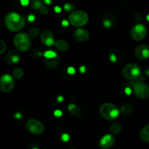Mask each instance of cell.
<instances>
[{
  "label": "cell",
  "mask_w": 149,
  "mask_h": 149,
  "mask_svg": "<svg viewBox=\"0 0 149 149\" xmlns=\"http://www.w3.org/2000/svg\"><path fill=\"white\" fill-rule=\"evenodd\" d=\"M63 113L61 110H56L54 112V116H56V117H61L62 116Z\"/></svg>",
  "instance_id": "30"
},
{
  "label": "cell",
  "mask_w": 149,
  "mask_h": 149,
  "mask_svg": "<svg viewBox=\"0 0 149 149\" xmlns=\"http://www.w3.org/2000/svg\"><path fill=\"white\" fill-rule=\"evenodd\" d=\"M60 63V58L59 56L54 57V58H45V63L46 65V66L47 68H49V69H54L56 67H58V65H59Z\"/></svg>",
  "instance_id": "16"
},
{
  "label": "cell",
  "mask_w": 149,
  "mask_h": 149,
  "mask_svg": "<svg viewBox=\"0 0 149 149\" xmlns=\"http://www.w3.org/2000/svg\"><path fill=\"white\" fill-rule=\"evenodd\" d=\"M146 75L148 76V77H149V68H148V69L146 70Z\"/></svg>",
  "instance_id": "41"
},
{
  "label": "cell",
  "mask_w": 149,
  "mask_h": 149,
  "mask_svg": "<svg viewBox=\"0 0 149 149\" xmlns=\"http://www.w3.org/2000/svg\"><path fill=\"white\" fill-rule=\"evenodd\" d=\"M23 74H24L23 70L20 68H15V69L13 71V77H14L15 79H21L22 77H23Z\"/></svg>",
  "instance_id": "22"
},
{
  "label": "cell",
  "mask_w": 149,
  "mask_h": 149,
  "mask_svg": "<svg viewBox=\"0 0 149 149\" xmlns=\"http://www.w3.org/2000/svg\"><path fill=\"white\" fill-rule=\"evenodd\" d=\"M68 73L69 74H71V75H73V74H75V69L73 67H69L68 68Z\"/></svg>",
  "instance_id": "31"
},
{
  "label": "cell",
  "mask_w": 149,
  "mask_h": 149,
  "mask_svg": "<svg viewBox=\"0 0 149 149\" xmlns=\"http://www.w3.org/2000/svg\"><path fill=\"white\" fill-rule=\"evenodd\" d=\"M69 138H70L69 135H68V134H66V133L63 134V135H62V137H61V139H62V141H65V142L68 141V140H69Z\"/></svg>",
  "instance_id": "29"
},
{
  "label": "cell",
  "mask_w": 149,
  "mask_h": 149,
  "mask_svg": "<svg viewBox=\"0 0 149 149\" xmlns=\"http://www.w3.org/2000/svg\"><path fill=\"white\" fill-rule=\"evenodd\" d=\"M40 39L45 46L50 47L55 44V38L52 32L49 30H44L41 33Z\"/></svg>",
  "instance_id": "14"
},
{
  "label": "cell",
  "mask_w": 149,
  "mask_h": 149,
  "mask_svg": "<svg viewBox=\"0 0 149 149\" xmlns=\"http://www.w3.org/2000/svg\"><path fill=\"white\" fill-rule=\"evenodd\" d=\"M142 74L141 68L136 63H129L125 65L122 69V75L125 79L134 81L139 78Z\"/></svg>",
  "instance_id": "5"
},
{
  "label": "cell",
  "mask_w": 149,
  "mask_h": 149,
  "mask_svg": "<svg viewBox=\"0 0 149 149\" xmlns=\"http://www.w3.org/2000/svg\"><path fill=\"white\" fill-rule=\"evenodd\" d=\"M72 36L76 42H84L90 38V33L87 29H77L74 31Z\"/></svg>",
  "instance_id": "13"
},
{
  "label": "cell",
  "mask_w": 149,
  "mask_h": 149,
  "mask_svg": "<svg viewBox=\"0 0 149 149\" xmlns=\"http://www.w3.org/2000/svg\"><path fill=\"white\" fill-rule=\"evenodd\" d=\"M43 6V3H42V0H33L32 1V7L35 10H40L41 7Z\"/></svg>",
  "instance_id": "23"
},
{
  "label": "cell",
  "mask_w": 149,
  "mask_h": 149,
  "mask_svg": "<svg viewBox=\"0 0 149 149\" xmlns=\"http://www.w3.org/2000/svg\"><path fill=\"white\" fill-rule=\"evenodd\" d=\"M147 28L143 24H136L132 27L131 30V37L135 41H141L146 36Z\"/></svg>",
  "instance_id": "9"
},
{
  "label": "cell",
  "mask_w": 149,
  "mask_h": 149,
  "mask_svg": "<svg viewBox=\"0 0 149 149\" xmlns=\"http://www.w3.org/2000/svg\"><path fill=\"white\" fill-rule=\"evenodd\" d=\"M68 24H69V21L66 20H64L62 21V25L64 26H68Z\"/></svg>",
  "instance_id": "35"
},
{
  "label": "cell",
  "mask_w": 149,
  "mask_h": 149,
  "mask_svg": "<svg viewBox=\"0 0 149 149\" xmlns=\"http://www.w3.org/2000/svg\"><path fill=\"white\" fill-rule=\"evenodd\" d=\"M58 54L56 53L55 52L52 50H48L46 51L44 54V58H54V57L58 56Z\"/></svg>",
  "instance_id": "24"
},
{
  "label": "cell",
  "mask_w": 149,
  "mask_h": 149,
  "mask_svg": "<svg viewBox=\"0 0 149 149\" xmlns=\"http://www.w3.org/2000/svg\"><path fill=\"white\" fill-rule=\"evenodd\" d=\"M132 110H133V107L132 105L129 104V103H126L122 106L120 109V112L124 115H129L130 113H132Z\"/></svg>",
  "instance_id": "21"
},
{
  "label": "cell",
  "mask_w": 149,
  "mask_h": 149,
  "mask_svg": "<svg viewBox=\"0 0 149 149\" xmlns=\"http://www.w3.org/2000/svg\"><path fill=\"white\" fill-rule=\"evenodd\" d=\"M134 95L141 100H146L149 97V87L142 81H135L132 85Z\"/></svg>",
  "instance_id": "6"
},
{
  "label": "cell",
  "mask_w": 149,
  "mask_h": 149,
  "mask_svg": "<svg viewBox=\"0 0 149 149\" xmlns=\"http://www.w3.org/2000/svg\"><path fill=\"white\" fill-rule=\"evenodd\" d=\"M15 87L14 77L10 74H3L0 77V90L4 93H10Z\"/></svg>",
  "instance_id": "8"
},
{
  "label": "cell",
  "mask_w": 149,
  "mask_h": 149,
  "mask_svg": "<svg viewBox=\"0 0 149 149\" xmlns=\"http://www.w3.org/2000/svg\"><path fill=\"white\" fill-rule=\"evenodd\" d=\"M54 45H55V48L61 52H66L69 49V45L66 41L63 40V39H58V40L55 41Z\"/></svg>",
  "instance_id": "17"
},
{
  "label": "cell",
  "mask_w": 149,
  "mask_h": 149,
  "mask_svg": "<svg viewBox=\"0 0 149 149\" xmlns=\"http://www.w3.org/2000/svg\"><path fill=\"white\" fill-rule=\"evenodd\" d=\"M68 110L69 111V113L72 116H75V117H81V115H82V112H81V109L77 105L74 104V103H71V104L68 105Z\"/></svg>",
  "instance_id": "18"
},
{
  "label": "cell",
  "mask_w": 149,
  "mask_h": 149,
  "mask_svg": "<svg viewBox=\"0 0 149 149\" xmlns=\"http://www.w3.org/2000/svg\"><path fill=\"white\" fill-rule=\"evenodd\" d=\"M122 126L119 122H113L110 127V132L113 135H118L122 131Z\"/></svg>",
  "instance_id": "20"
},
{
  "label": "cell",
  "mask_w": 149,
  "mask_h": 149,
  "mask_svg": "<svg viewBox=\"0 0 149 149\" xmlns=\"http://www.w3.org/2000/svg\"><path fill=\"white\" fill-rule=\"evenodd\" d=\"M73 8H74L73 5L71 4H69V3H66V4L64 5V10L67 12L71 11V10H73Z\"/></svg>",
  "instance_id": "28"
},
{
  "label": "cell",
  "mask_w": 149,
  "mask_h": 149,
  "mask_svg": "<svg viewBox=\"0 0 149 149\" xmlns=\"http://www.w3.org/2000/svg\"><path fill=\"white\" fill-rule=\"evenodd\" d=\"M102 23L103 26L106 29H112L117 23L116 15L110 11L106 12L102 16Z\"/></svg>",
  "instance_id": "10"
},
{
  "label": "cell",
  "mask_w": 149,
  "mask_h": 149,
  "mask_svg": "<svg viewBox=\"0 0 149 149\" xmlns=\"http://www.w3.org/2000/svg\"><path fill=\"white\" fill-rule=\"evenodd\" d=\"M135 56L137 59L139 60H146L149 58V45L143 44L140 45L135 48Z\"/></svg>",
  "instance_id": "11"
},
{
  "label": "cell",
  "mask_w": 149,
  "mask_h": 149,
  "mask_svg": "<svg viewBox=\"0 0 149 149\" xmlns=\"http://www.w3.org/2000/svg\"><path fill=\"white\" fill-rule=\"evenodd\" d=\"M20 61V54L15 50H11L6 54L5 61L7 64L13 65Z\"/></svg>",
  "instance_id": "15"
},
{
  "label": "cell",
  "mask_w": 149,
  "mask_h": 149,
  "mask_svg": "<svg viewBox=\"0 0 149 149\" xmlns=\"http://www.w3.org/2000/svg\"><path fill=\"white\" fill-rule=\"evenodd\" d=\"M84 68H85V67H84V66L81 67V68H80V71H81V72H84V71H85Z\"/></svg>",
  "instance_id": "40"
},
{
  "label": "cell",
  "mask_w": 149,
  "mask_h": 149,
  "mask_svg": "<svg viewBox=\"0 0 149 149\" xmlns=\"http://www.w3.org/2000/svg\"><path fill=\"white\" fill-rule=\"evenodd\" d=\"M29 36H31V37H36V36L39 35V30L36 27L31 28V29L29 30Z\"/></svg>",
  "instance_id": "25"
},
{
  "label": "cell",
  "mask_w": 149,
  "mask_h": 149,
  "mask_svg": "<svg viewBox=\"0 0 149 149\" xmlns=\"http://www.w3.org/2000/svg\"><path fill=\"white\" fill-rule=\"evenodd\" d=\"M16 118H18V119H20V118H21V114L19 113H16V116H15Z\"/></svg>",
  "instance_id": "39"
},
{
  "label": "cell",
  "mask_w": 149,
  "mask_h": 149,
  "mask_svg": "<svg viewBox=\"0 0 149 149\" xmlns=\"http://www.w3.org/2000/svg\"><path fill=\"white\" fill-rule=\"evenodd\" d=\"M99 112L103 118L109 121H113L117 119L120 111L115 105L111 103H104L99 108Z\"/></svg>",
  "instance_id": "2"
},
{
  "label": "cell",
  "mask_w": 149,
  "mask_h": 149,
  "mask_svg": "<svg viewBox=\"0 0 149 149\" xmlns=\"http://www.w3.org/2000/svg\"><path fill=\"white\" fill-rule=\"evenodd\" d=\"M140 138L145 143H149V125H146L140 132Z\"/></svg>",
  "instance_id": "19"
},
{
  "label": "cell",
  "mask_w": 149,
  "mask_h": 149,
  "mask_svg": "<svg viewBox=\"0 0 149 149\" xmlns=\"http://www.w3.org/2000/svg\"><path fill=\"white\" fill-rule=\"evenodd\" d=\"M26 127L28 130L35 135H42L45 131V126L40 121L35 119H30L26 122Z\"/></svg>",
  "instance_id": "7"
},
{
  "label": "cell",
  "mask_w": 149,
  "mask_h": 149,
  "mask_svg": "<svg viewBox=\"0 0 149 149\" xmlns=\"http://www.w3.org/2000/svg\"><path fill=\"white\" fill-rule=\"evenodd\" d=\"M20 3L23 6H26L29 4V0H20Z\"/></svg>",
  "instance_id": "32"
},
{
  "label": "cell",
  "mask_w": 149,
  "mask_h": 149,
  "mask_svg": "<svg viewBox=\"0 0 149 149\" xmlns=\"http://www.w3.org/2000/svg\"><path fill=\"white\" fill-rule=\"evenodd\" d=\"M4 23L9 31L12 32H17L21 31L25 26V20L20 14L11 12L6 15Z\"/></svg>",
  "instance_id": "1"
},
{
  "label": "cell",
  "mask_w": 149,
  "mask_h": 149,
  "mask_svg": "<svg viewBox=\"0 0 149 149\" xmlns=\"http://www.w3.org/2000/svg\"><path fill=\"white\" fill-rule=\"evenodd\" d=\"M55 13H61V8L60 7H58V6H56V7H55Z\"/></svg>",
  "instance_id": "36"
},
{
  "label": "cell",
  "mask_w": 149,
  "mask_h": 149,
  "mask_svg": "<svg viewBox=\"0 0 149 149\" xmlns=\"http://www.w3.org/2000/svg\"><path fill=\"white\" fill-rule=\"evenodd\" d=\"M13 43L16 49L20 52H26L31 47L30 36L24 32L16 34L13 39Z\"/></svg>",
  "instance_id": "3"
},
{
  "label": "cell",
  "mask_w": 149,
  "mask_h": 149,
  "mask_svg": "<svg viewBox=\"0 0 149 149\" xmlns=\"http://www.w3.org/2000/svg\"><path fill=\"white\" fill-rule=\"evenodd\" d=\"M28 19H29V20L30 22H33V20H35V16L33 15H30L29 16V17H28Z\"/></svg>",
  "instance_id": "33"
},
{
  "label": "cell",
  "mask_w": 149,
  "mask_h": 149,
  "mask_svg": "<svg viewBox=\"0 0 149 149\" xmlns=\"http://www.w3.org/2000/svg\"><path fill=\"white\" fill-rule=\"evenodd\" d=\"M116 140L111 134H107L102 137L98 142V146L101 149H109L114 145Z\"/></svg>",
  "instance_id": "12"
},
{
  "label": "cell",
  "mask_w": 149,
  "mask_h": 149,
  "mask_svg": "<svg viewBox=\"0 0 149 149\" xmlns=\"http://www.w3.org/2000/svg\"><path fill=\"white\" fill-rule=\"evenodd\" d=\"M147 19H148V20H149V15H148V16H147Z\"/></svg>",
  "instance_id": "42"
},
{
  "label": "cell",
  "mask_w": 149,
  "mask_h": 149,
  "mask_svg": "<svg viewBox=\"0 0 149 149\" xmlns=\"http://www.w3.org/2000/svg\"><path fill=\"white\" fill-rule=\"evenodd\" d=\"M68 21L74 27H81L88 23L89 16L84 11L77 10L69 15Z\"/></svg>",
  "instance_id": "4"
},
{
  "label": "cell",
  "mask_w": 149,
  "mask_h": 149,
  "mask_svg": "<svg viewBox=\"0 0 149 149\" xmlns=\"http://www.w3.org/2000/svg\"><path fill=\"white\" fill-rule=\"evenodd\" d=\"M7 50V45L3 40L0 39V55L4 54Z\"/></svg>",
  "instance_id": "26"
},
{
  "label": "cell",
  "mask_w": 149,
  "mask_h": 149,
  "mask_svg": "<svg viewBox=\"0 0 149 149\" xmlns=\"http://www.w3.org/2000/svg\"><path fill=\"white\" fill-rule=\"evenodd\" d=\"M110 60L112 61V62H115V61H116V56L112 54V55H111V56H110Z\"/></svg>",
  "instance_id": "34"
},
{
  "label": "cell",
  "mask_w": 149,
  "mask_h": 149,
  "mask_svg": "<svg viewBox=\"0 0 149 149\" xmlns=\"http://www.w3.org/2000/svg\"><path fill=\"white\" fill-rule=\"evenodd\" d=\"M40 12L43 15H47L48 13H49V9H48L47 7L46 6H42L40 9Z\"/></svg>",
  "instance_id": "27"
},
{
  "label": "cell",
  "mask_w": 149,
  "mask_h": 149,
  "mask_svg": "<svg viewBox=\"0 0 149 149\" xmlns=\"http://www.w3.org/2000/svg\"><path fill=\"white\" fill-rule=\"evenodd\" d=\"M44 1L46 4H50L52 3V0H44Z\"/></svg>",
  "instance_id": "37"
},
{
  "label": "cell",
  "mask_w": 149,
  "mask_h": 149,
  "mask_svg": "<svg viewBox=\"0 0 149 149\" xmlns=\"http://www.w3.org/2000/svg\"><path fill=\"white\" fill-rule=\"evenodd\" d=\"M63 97L62 96H60V97H58V102H61V101H63Z\"/></svg>",
  "instance_id": "38"
}]
</instances>
